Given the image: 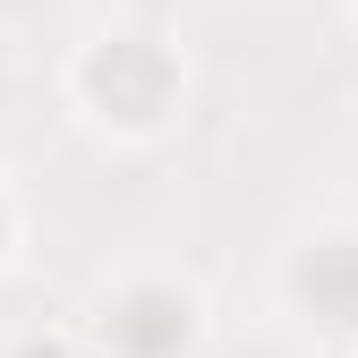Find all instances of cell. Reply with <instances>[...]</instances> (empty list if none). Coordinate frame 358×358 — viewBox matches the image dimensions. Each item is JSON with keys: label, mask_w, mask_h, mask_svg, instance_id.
<instances>
[{"label": "cell", "mask_w": 358, "mask_h": 358, "mask_svg": "<svg viewBox=\"0 0 358 358\" xmlns=\"http://www.w3.org/2000/svg\"><path fill=\"white\" fill-rule=\"evenodd\" d=\"M69 94L111 137H154V128H171L179 94H188V69L162 52V34H94L69 69Z\"/></svg>", "instance_id": "obj_1"}, {"label": "cell", "mask_w": 358, "mask_h": 358, "mask_svg": "<svg viewBox=\"0 0 358 358\" xmlns=\"http://www.w3.org/2000/svg\"><path fill=\"white\" fill-rule=\"evenodd\" d=\"M358 273V239L350 231H324V239H307L290 256V299L307 307V324H358V299L341 290Z\"/></svg>", "instance_id": "obj_2"}, {"label": "cell", "mask_w": 358, "mask_h": 358, "mask_svg": "<svg viewBox=\"0 0 358 358\" xmlns=\"http://www.w3.org/2000/svg\"><path fill=\"white\" fill-rule=\"evenodd\" d=\"M9 239H17V205H9V188H0V264H9Z\"/></svg>", "instance_id": "obj_3"}]
</instances>
